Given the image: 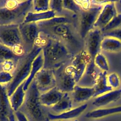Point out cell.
<instances>
[{
  "mask_svg": "<svg viewBox=\"0 0 121 121\" xmlns=\"http://www.w3.org/2000/svg\"><path fill=\"white\" fill-rule=\"evenodd\" d=\"M101 49L104 52H117L121 51V41L111 37H103Z\"/></svg>",
  "mask_w": 121,
  "mask_h": 121,
  "instance_id": "obj_25",
  "label": "cell"
},
{
  "mask_svg": "<svg viewBox=\"0 0 121 121\" xmlns=\"http://www.w3.org/2000/svg\"><path fill=\"white\" fill-rule=\"evenodd\" d=\"M40 95L34 79L26 91L24 102L20 108L29 121H49L48 113L40 103Z\"/></svg>",
  "mask_w": 121,
  "mask_h": 121,
  "instance_id": "obj_5",
  "label": "cell"
},
{
  "mask_svg": "<svg viewBox=\"0 0 121 121\" xmlns=\"http://www.w3.org/2000/svg\"><path fill=\"white\" fill-rule=\"evenodd\" d=\"M73 101L69 93H64L61 99L55 105L50 107V110L55 114H59L72 108Z\"/></svg>",
  "mask_w": 121,
  "mask_h": 121,
  "instance_id": "obj_22",
  "label": "cell"
},
{
  "mask_svg": "<svg viewBox=\"0 0 121 121\" xmlns=\"http://www.w3.org/2000/svg\"><path fill=\"white\" fill-rule=\"evenodd\" d=\"M64 93L56 87L40 94L39 100L41 104L44 107H52L56 104L62 97Z\"/></svg>",
  "mask_w": 121,
  "mask_h": 121,
  "instance_id": "obj_18",
  "label": "cell"
},
{
  "mask_svg": "<svg viewBox=\"0 0 121 121\" xmlns=\"http://www.w3.org/2000/svg\"><path fill=\"white\" fill-rule=\"evenodd\" d=\"M107 81L109 85L113 89H116L121 83L120 77L115 72H112L107 76Z\"/></svg>",
  "mask_w": 121,
  "mask_h": 121,
  "instance_id": "obj_33",
  "label": "cell"
},
{
  "mask_svg": "<svg viewBox=\"0 0 121 121\" xmlns=\"http://www.w3.org/2000/svg\"><path fill=\"white\" fill-rule=\"evenodd\" d=\"M49 2L48 0H32V12H42L49 10Z\"/></svg>",
  "mask_w": 121,
  "mask_h": 121,
  "instance_id": "obj_30",
  "label": "cell"
},
{
  "mask_svg": "<svg viewBox=\"0 0 121 121\" xmlns=\"http://www.w3.org/2000/svg\"><path fill=\"white\" fill-rule=\"evenodd\" d=\"M23 85L24 82L16 89L12 95L9 97L11 107L14 112L19 110L24 103L26 91L23 89Z\"/></svg>",
  "mask_w": 121,
  "mask_h": 121,
  "instance_id": "obj_21",
  "label": "cell"
},
{
  "mask_svg": "<svg viewBox=\"0 0 121 121\" xmlns=\"http://www.w3.org/2000/svg\"><path fill=\"white\" fill-rule=\"evenodd\" d=\"M93 87L94 90L93 97L95 98L113 90L108 83L106 71H101L98 73Z\"/></svg>",
  "mask_w": 121,
  "mask_h": 121,
  "instance_id": "obj_17",
  "label": "cell"
},
{
  "mask_svg": "<svg viewBox=\"0 0 121 121\" xmlns=\"http://www.w3.org/2000/svg\"><path fill=\"white\" fill-rule=\"evenodd\" d=\"M118 14L115 1H108L104 4L94 24V28L101 30Z\"/></svg>",
  "mask_w": 121,
  "mask_h": 121,
  "instance_id": "obj_13",
  "label": "cell"
},
{
  "mask_svg": "<svg viewBox=\"0 0 121 121\" xmlns=\"http://www.w3.org/2000/svg\"><path fill=\"white\" fill-rule=\"evenodd\" d=\"M103 38L101 30L94 28L91 30L84 39L85 51L93 59L100 52L101 45Z\"/></svg>",
  "mask_w": 121,
  "mask_h": 121,
  "instance_id": "obj_12",
  "label": "cell"
},
{
  "mask_svg": "<svg viewBox=\"0 0 121 121\" xmlns=\"http://www.w3.org/2000/svg\"><path fill=\"white\" fill-rule=\"evenodd\" d=\"M39 30L40 32L61 43L73 56L83 50V40L74 23H64L51 27L39 28Z\"/></svg>",
  "mask_w": 121,
  "mask_h": 121,
  "instance_id": "obj_2",
  "label": "cell"
},
{
  "mask_svg": "<svg viewBox=\"0 0 121 121\" xmlns=\"http://www.w3.org/2000/svg\"><path fill=\"white\" fill-rule=\"evenodd\" d=\"M13 76L10 72L5 71H0V84L2 85L9 83L12 79Z\"/></svg>",
  "mask_w": 121,
  "mask_h": 121,
  "instance_id": "obj_34",
  "label": "cell"
},
{
  "mask_svg": "<svg viewBox=\"0 0 121 121\" xmlns=\"http://www.w3.org/2000/svg\"><path fill=\"white\" fill-rule=\"evenodd\" d=\"M42 47L35 44L33 49L28 53L21 55L14 70L11 73L13 76L12 80L5 85L6 91L10 97L16 89L28 78L34 60L42 51Z\"/></svg>",
  "mask_w": 121,
  "mask_h": 121,
  "instance_id": "obj_4",
  "label": "cell"
},
{
  "mask_svg": "<svg viewBox=\"0 0 121 121\" xmlns=\"http://www.w3.org/2000/svg\"><path fill=\"white\" fill-rule=\"evenodd\" d=\"M14 111L12 109L5 86L0 84V121H15Z\"/></svg>",
  "mask_w": 121,
  "mask_h": 121,
  "instance_id": "obj_14",
  "label": "cell"
},
{
  "mask_svg": "<svg viewBox=\"0 0 121 121\" xmlns=\"http://www.w3.org/2000/svg\"><path fill=\"white\" fill-rule=\"evenodd\" d=\"M87 104H83L75 108L61 113L59 114H55L52 113H48V117L50 120H67L76 118L80 115L87 108Z\"/></svg>",
  "mask_w": 121,
  "mask_h": 121,
  "instance_id": "obj_19",
  "label": "cell"
},
{
  "mask_svg": "<svg viewBox=\"0 0 121 121\" xmlns=\"http://www.w3.org/2000/svg\"><path fill=\"white\" fill-rule=\"evenodd\" d=\"M56 16V13L50 10L42 12H34L31 11L27 14L23 23H37L39 21L50 19L55 17Z\"/></svg>",
  "mask_w": 121,
  "mask_h": 121,
  "instance_id": "obj_26",
  "label": "cell"
},
{
  "mask_svg": "<svg viewBox=\"0 0 121 121\" xmlns=\"http://www.w3.org/2000/svg\"><path fill=\"white\" fill-rule=\"evenodd\" d=\"M0 43L11 49L18 55L25 54L19 25H0Z\"/></svg>",
  "mask_w": 121,
  "mask_h": 121,
  "instance_id": "obj_6",
  "label": "cell"
},
{
  "mask_svg": "<svg viewBox=\"0 0 121 121\" xmlns=\"http://www.w3.org/2000/svg\"><path fill=\"white\" fill-rule=\"evenodd\" d=\"M43 66L44 57L42 52L41 51L34 60L32 63L30 74L27 79L24 82L23 89L25 91H27L30 83L34 79L36 75L41 69L43 68Z\"/></svg>",
  "mask_w": 121,
  "mask_h": 121,
  "instance_id": "obj_20",
  "label": "cell"
},
{
  "mask_svg": "<svg viewBox=\"0 0 121 121\" xmlns=\"http://www.w3.org/2000/svg\"><path fill=\"white\" fill-rule=\"evenodd\" d=\"M102 33L103 37H111L121 41V27Z\"/></svg>",
  "mask_w": 121,
  "mask_h": 121,
  "instance_id": "obj_35",
  "label": "cell"
},
{
  "mask_svg": "<svg viewBox=\"0 0 121 121\" xmlns=\"http://www.w3.org/2000/svg\"><path fill=\"white\" fill-rule=\"evenodd\" d=\"M121 97V89H113L95 98L93 105L97 107H102L118 101Z\"/></svg>",
  "mask_w": 121,
  "mask_h": 121,
  "instance_id": "obj_16",
  "label": "cell"
},
{
  "mask_svg": "<svg viewBox=\"0 0 121 121\" xmlns=\"http://www.w3.org/2000/svg\"><path fill=\"white\" fill-rule=\"evenodd\" d=\"M95 67L96 66L94 64L93 60H92L87 65L83 77L76 85L84 86L85 84H87L89 83L92 84L93 86L98 75L96 72Z\"/></svg>",
  "mask_w": 121,
  "mask_h": 121,
  "instance_id": "obj_24",
  "label": "cell"
},
{
  "mask_svg": "<svg viewBox=\"0 0 121 121\" xmlns=\"http://www.w3.org/2000/svg\"><path fill=\"white\" fill-rule=\"evenodd\" d=\"M69 61L53 70L56 80V87L63 93H71L77 84L73 76L66 69V65Z\"/></svg>",
  "mask_w": 121,
  "mask_h": 121,
  "instance_id": "obj_10",
  "label": "cell"
},
{
  "mask_svg": "<svg viewBox=\"0 0 121 121\" xmlns=\"http://www.w3.org/2000/svg\"><path fill=\"white\" fill-rule=\"evenodd\" d=\"M20 56L15 54L11 49L0 43V64L8 61L17 62Z\"/></svg>",
  "mask_w": 121,
  "mask_h": 121,
  "instance_id": "obj_27",
  "label": "cell"
},
{
  "mask_svg": "<svg viewBox=\"0 0 121 121\" xmlns=\"http://www.w3.org/2000/svg\"><path fill=\"white\" fill-rule=\"evenodd\" d=\"M93 60L85 50H82L73 56L66 65V70L71 74L76 83L83 77L88 63Z\"/></svg>",
  "mask_w": 121,
  "mask_h": 121,
  "instance_id": "obj_8",
  "label": "cell"
},
{
  "mask_svg": "<svg viewBox=\"0 0 121 121\" xmlns=\"http://www.w3.org/2000/svg\"><path fill=\"white\" fill-rule=\"evenodd\" d=\"M93 62L97 68L102 71H106L109 69L108 61L106 57L102 53L99 52L93 59Z\"/></svg>",
  "mask_w": 121,
  "mask_h": 121,
  "instance_id": "obj_29",
  "label": "cell"
},
{
  "mask_svg": "<svg viewBox=\"0 0 121 121\" xmlns=\"http://www.w3.org/2000/svg\"><path fill=\"white\" fill-rule=\"evenodd\" d=\"M63 5L65 10L77 16L82 10V9L75 0H63Z\"/></svg>",
  "mask_w": 121,
  "mask_h": 121,
  "instance_id": "obj_31",
  "label": "cell"
},
{
  "mask_svg": "<svg viewBox=\"0 0 121 121\" xmlns=\"http://www.w3.org/2000/svg\"><path fill=\"white\" fill-rule=\"evenodd\" d=\"M103 5L82 9L77 15L76 27L81 38L84 40L89 32L94 28V24L102 9Z\"/></svg>",
  "mask_w": 121,
  "mask_h": 121,
  "instance_id": "obj_7",
  "label": "cell"
},
{
  "mask_svg": "<svg viewBox=\"0 0 121 121\" xmlns=\"http://www.w3.org/2000/svg\"><path fill=\"white\" fill-rule=\"evenodd\" d=\"M34 79L40 94L56 87V80L53 70L42 68L36 75Z\"/></svg>",
  "mask_w": 121,
  "mask_h": 121,
  "instance_id": "obj_11",
  "label": "cell"
},
{
  "mask_svg": "<svg viewBox=\"0 0 121 121\" xmlns=\"http://www.w3.org/2000/svg\"><path fill=\"white\" fill-rule=\"evenodd\" d=\"M78 121L76 120H74V121Z\"/></svg>",
  "mask_w": 121,
  "mask_h": 121,
  "instance_id": "obj_37",
  "label": "cell"
},
{
  "mask_svg": "<svg viewBox=\"0 0 121 121\" xmlns=\"http://www.w3.org/2000/svg\"><path fill=\"white\" fill-rule=\"evenodd\" d=\"M61 121V120H57V121Z\"/></svg>",
  "mask_w": 121,
  "mask_h": 121,
  "instance_id": "obj_38",
  "label": "cell"
},
{
  "mask_svg": "<svg viewBox=\"0 0 121 121\" xmlns=\"http://www.w3.org/2000/svg\"><path fill=\"white\" fill-rule=\"evenodd\" d=\"M49 10L54 12L56 16L69 15L68 11L65 10L63 8V0H51L49 2Z\"/></svg>",
  "mask_w": 121,
  "mask_h": 121,
  "instance_id": "obj_28",
  "label": "cell"
},
{
  "mask_svg": "<svg viewBox=\"0 0 121 121\" xmlns=\"http://www.w3.org/2000/svg\"><path fill=\"white\" fill-rule=\"evenodd\" d=\"M19 29L22 41L24 53L29 52L33 48L39 36V30L36 22L22 23Z\"/></svg>",
  "mask_w": 121,
  "mask_h": 121,
  "instance_id": "obj_9",
  "label": "cell"
},
{
  "mask_svg": "<svg viewBox=\"0 0 121 121\" xmlns=\"http://www.w3.org/2000/svg\"><path fill=\"white\" fill-rule=\"evenodd\" d=\"M94 90L93 86H85L76 85L73 90L69 93L72 101L80 103L93 97Z\"/></svg>",
  "mask_w": 121,
  "mask_h": 121,
  "instance_id": "obj_15",
  "label": "cell"
},
{
  "mask_svg": "<svg viewBox=\"0 0 121 121\" xmlns=\"http://www.w3.org/2000/svg\"><path fill=\"white\" fill-rule=\"evenodd\" d=\"M35 44L42 48L43 68L45 69H55L70 61L73 56L61 43L41 32Z\"/></svg>",
  "mask_w": 121,
  "mask_h": 121,
  "instance_id": "obj_1",
  "label": "cell"
},
{
  "mask_svg": "<svg viewBox=\"0 0 121 121\" xmlns=\"http://www.w3.org/2000/svg\"><path fill=\"white\" fill-rule=\"evenodd\" d=\"M120 27H121V13L118 14L101 30L102 33H104Z\"/></svg>",
  "mask_w": 121,
  "mask_h": 121,
  "instance_id": "obj_32",
  "label": "cell"
},
{
  "mask_svg": "<svg viewBox=\"0 0 121 121\" xmlns=\"http://www.w3.org/2000/svg\"><path fill=\"white\" fill-rule=\"evenodd\" d=\"M32 11V0L0 1V25H20L27 14Z\"/></svg>",
  "mask_w": 121,
  "mask_h": 121,
  "instance_id": "obj_3",
  "label": "cell"
},
{
  "mask_svg": "<svg viewBox=\"0 0 121 121\" xmlns=\"http://www.w3.org/2000/svg\"><path fill=\"white\" fill-rule=\"evenodd\" d=\"M18 121H29L25 114L21 111L18 110L14 112Z\"/></svg>",
  "mask_w": 121,
  "mask_h": 121,
  "instance_id": "obj_36",
  "label": "cell"
},
{
  "mask_svg": "<svg viewBox=\"0 0 121 121\" xmlns=\"http://www.w3.org/2000/svg\"><path fill=\"white\" fill-rule=\"evenodd\" d=\"M118 113H121V105L110 108L96 109L88 112L85 117L90 119H99Z\"/></svg>",
  "mask_w": 121,
  "mask_h": 121,
  "instance_id": "obj_23",
  "label": "cell"
}]
</instances>
